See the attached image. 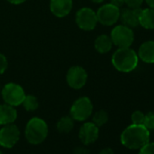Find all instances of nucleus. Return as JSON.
<instances>
[{"mask_svg":"<svg viewBox=\"0 0 154 154\" xmlns=\"http://www.w3.org/2000/svg\"><path fill=\"white\" fill-rule=\"evenodd\" d=\"M143 125L149 131H154V112H149L145 114Z\"/></svg>","mask_w":154,"mask_h":154,"instance_id":"4be33fe9","label":"nucleus"},{"mask_svg":"<svg viewBox=\"0 0 154 154\" xmlns=\"http://www.w3.org/2000/svg\"><path fill=\"white\" fill-rule=\"evenodd\" d=\"M139 57L137 53L131 47L118 48L112 56L113 67L122 72H131L138 65Z\"/></svg>","mask_w":154,"mask_h":154,"instance_id":"f03ea898","label":"nucleus"},{"mask_svg":"<svg viewBox=\"0 0 154 154\" xmlns=\"http://www.w3.org/2000/svg\"><path fill=\"white\" fill-rule=\"evenodd\" d=\"M0 154H4V152H3V151H1V150H0Z\"/></svg>","mask_w":154,"mask_h":154,"instance_id":"2f4dec72","label":"nucleus"},{"mask_svg":"<svg viewBox=\"0 0 154 154\" xmlns=\"http://www.w3.org/2000/svg\"><path fill=\"white\" fill-rule=\"evenodd\" d=\"M138 57L146 63H154V41L149 40L142 43L138 51Z\"/></svg>","mask_w":154,"mask_h":154,"instance_id":"4468645a","label":"nucleus"},{"mask_svg":"<svg viewBox=\"0 0 154 154\" xmlns=\"http://www.w3.org/2000/svg\"><path fill=\"white\" fill-rule=\"evenodd\" d=\"M120 8L111 3L103 5L96 12L98 23L106 26H111L116 24L120 19Z\"/></svg>","mask_w":154,"mask_h":154,"instance_id":"6e6552de","label":"nucleus"},{"mask_svg":"<svg viewBox=\"0 0 154 154\" xmlns=\"http://www.w3.org/2000/svg\"><path fill=\"white\" fill-rule=\"evenodd\" d=\"M8 66V63L6 56L3 54L0 53V74L4 73L7 71Z\"/></svg>","mask_w":154,"mask_h":154,"instance_id":"393cba45","label":"nucleus"},{"mask_svg":"<svg viewBox=\"0 0 154 154\" xmlns=\"http://www.w3.org/2000/svg\"><path fill=\"white\" fill-rule=\"evenodd\" d=\"M109 120V115L107 113V112H105L104 110H100L98 112H96L94 116H93V122L98 126H103Z\"/></svg>","mask_w":154,"mask_h":154,"instance_id":"aec40b11","label":"nucleus"},{"mask_svg":"<svg viewBox=\"0 0 154 154\" xmlns=\"http://www.w3.org/2000/svg\"><path fill=\"white\" fill-rule=\"evenodd\" d=\"M144 0H125V5L129 8H140Z\"/></svg>","mask_w":154,"mask_h":154,"instance_id":"b1692460","label":"nucleus"},{"mask_svg":"<svg viewBox=\"0 0 154 154\" xmlns=\"http://www.w3.org/2000/svg\"><path fill=\"white\" fill-rule=\"evenodd\" d=\"M146 2V4L149 6V8H154V0H144Z\"/></svg>","mask_w":154,"mask_h":154,"instance_id":"c756f323","label":"nucleus"},{"mask_svg":"<svg viewBox=\"0 0 154 154\" xmlns=\"http://www.w3.org/2000/svg\"><path fill=\"white\" fill-rule=\"evenodd\" d=\"M75 22L78 27L85 31H92L98 24L96 13L89 8H83L77 11Z\"/></svg>","mask_w":154,"mask_h":154,"instance_id":"0eeeda50","label":"nucleus"},{"mask_svg":"<svg viewBox=\"0 0 154 154\" xmlns=\"http://www.w3.org/2000/svg\"><path fill=\"white\" fill-rule=\"evenodd\" d=\"M149 141V131L144 125L131 124L121 134L122 144L130 149H140Z\"/></svg>","mask_w":154,"mask_h":154,"instance_id":"f257e3e1","label":"nucleus"},{"mask_svg":"<svg viewBox=\"0 0 154 154\" xmlns=\"http://www.w3.org/2000/svg\"><path fill=\"white\" fill-rule=\"evenodd\" d=\"M94 106L88 97H81L77 99L71 107V117L78 122L86 121L93 113Z\"/></svg>","mask_w":154,"mask_h":154,"instance_id":"39448f33","label":"nucleus"},{"mask_svg":"<svg viewBox=\"0 0 154 154\" xmlns=\"http://www.w3.org/2000/svg\"><path fill=\"white\" fill-rule=\"evenodd\" d=\"M74 123L73 119L71 116H63L62 117L56 124L57 131L62 133H68L73 129Z\"/></svg>","mask_w":154,"mask_h":154,"instance_id":"a211bd4d","label":"nucleus"},{"mask_svg":"<svg viewBox=\"0 0 154 154\" xmlns=\"http://www.w3.org/2000/svg\"><path fill=\"white\" fill-rule=\"evenodd\" d=\"M111 38L114 45L118 48L131 47L134 41V33L132 28L124 25L116 26L111 33Z\"/></svg>","mask_w":154,"mask_h":154,"instance_id":"20e7f679","label":"nucleus"},{"mask_svg":"<svg viewBox=\"0 0 154 154\" xmlns=\"http://www.w3.org/2000/svg\"><path fill=\"white\" fill-rule=\"evenodd\" d=\"M79 139L85 145L94 143L99 137V127L94 122H85L79 130Z\"/></svg>","mask_w":154,"mask_h":154,"instance_id":"9b49d317","label":"nucleus"},{"mask_svg":"<svg viewBox=\"0 0 154 154\" xmlns=\"http://www.w3.org/2000/svg\"><path fill=\"white\" fill-rule=\"evenodd\" d=\"M112 45L113 43L112 38L107 35H101L94 41V47L100 54H107L112 50Z\"/></svg>","mask_w":154,"mask_h":154,"instance_id":"f3484780","label":"nucleus"},{"mask_svg":"<svg viewBox=\"0 0 154 154\" xmlns=\"http://www.w3.org/2000/svg\"><path fill=\"white\" fill-rule=\"evenodd\" d=\"M131 122L132 124H138V125H143L145 114L141 111H135L131 114Z\"/></svg>","mask_w":154,"mask_h":154,"instance_id":"412c9836","label":"nucleus"},{"mask_svg":"<svg viewBox=\"0 0 154 154\" xmlns=\"http://www.w3.org/2000/svg\"><path fill=\"white\" fill-rule=\"evenodd\" d=\"M111 4L120 8L123 5H125V0H111Z\"/></svg>","mask_w":154,"mask_h":154,"instance_id":"bb28decb","label":"nucleus"},{"mask_svg":"<svg viewBox=\"0 0 154 154\" xmlns=\"http://www.w3.org/2000/svg\"><path fill=\"white\" fill-rule=\"evenodd\" d=\"M94 3H96V4H100V3H103L104 0H92Z\"/></svg>","mask_w":154,"mask_h":154,"instance_id":"7c9ffc66","label":"nucleus"},{"mask_svg":"<svg viewBox=\"0 0 154 154\" xmlns=\"http://www.w3.org/2000/svg\"><path fill=\"white\" fill-rule=\"evenodd\" d=\"M7 1H8L9 3H11L13 5H20V4L26 2V0H7Z\"/></svg>","mask_w":154,"mask_h":154,"instance_id":"c85d7f7f","label":"nucleus"},{"mask_svg":"<svg viewBox=\"0 0 154 154\" xmlns=\"http://www.w3.org/2000/svg\"><path fill=\"white\" fill-rule=\"evenodd\" d=\"M141 8H124L121 11L120 14V19L122 23V25L134 28L140 26L139 18L140 14Z\"/></svg>","mask_w":154,"mask_h":154,"instance_id":"ddd939ff","label":"nucleus"},{"mask_svg":"<svg viewBox=\"0 0 154 154\" xmlns=\"http://www.w3.org/2000/svg\"><path fill=\"white\" fill-rule=\"evenodd\" d=\"M140 26L145 29H154V8L141 9L139 18Z\"/></svg>","mask_w":154,"mask_h":154,"instance_id":"dca6fc26","label":"nucleus"},{"mask_svg":"<svg viewBox=\"0 0 154 154\" xmlns=\"http://www.w3.org/2000/svg\"><path fill=\"white\" fill-rule=\"evenodd\" d=\"M139 154H154V142H148L140 149Z\"/></svg>","mask_w":154,"mask_h":154,"instance_id":"5701e85b","label":"nucleus"},{"mask_svg":"<svg viewBox=\"0 0 154 154\" xmlns=\"http://www.w3.org/2000/svg\"><path fill=\"white\" fill-rule=\"evenodd\" d=\"M74 154H89V150L85 147H78L74 149Z\"/></svg>","mask_w":154,"mask_h":154,"instance_id":"a878e982","label":"nucleus"},{"mask_svg":"<svg viewBox=\"0 0 154 154\" xmlns=\"http://www.w3.org/2000/svg\"><path fill=\"white\" fill-rule=\"evenodd\" d=\"M17 118V112L14 106L9 104L0 105V125L13 123Z\"/></svg>","mask_w":154,"mask_h":154,"instance_id":"2eb2a0df","label":"nucleus"},{"mask_svg":"<svg viewBox=\"0 0 154 154\" xmlns=\"http://www.w3.org/2000/svg\"><path fill=\"white\" fill-rule=\"evenodd\" d=\"M25 135L27 141L31 144L37 145L42 143L48 135L47 123L41 118H32L26 126Z\"/></svg>","mask_w":154,"mask_h":154,"instance_id":"7ed1b4c3","label":"nucleus"},{"mask_svg":"<svg viewBox=\"0 0 154 154\" xmlns=\"http://www.w3.org/2000/svg\"><path fill=\"white\" fill-rule=\"evenodd\" d=\"M72 8V0H51L50 10L56 17H64Z\"/></svg>","mask_w":154,"mask_h":154,"instance_id":"f8f14e48","label":"nucleus"},{"mask_svg":"<svg viewBox=\"0 0 154 154\" xmlns=\"http://www.w3.org/2000/svg\"><path fill=\"white\" fill-rule=\"evenodd\" d=\"M20 139V131L13 123L3 125L0 129V146L4 148H13Z\"/></svg>","mask_w":154,"mask_h":154,"instance_id":"9d476101","label":"nucleus"},{"mask_svg":"<svg viewBox=\"0 0 154 154\" xmlns=\"http://www.w3.org/2000/svg\"><path fill=\"white\" fill-rule=\"evenodd\" d=\"M2 97L7 104L16 107L22 104L26 97V93L21 85L10 83L3 87Z\"/></svg>","mask_w":154,"mask_h":154,"instance_id":"423d86ee","label":"nucleus"},{"mask_svg":"<svg viewBox=\"0 0 154 154\" xmlns=\"http://www.w3.org/2000/svg\"><path fill=\"white\" fill-rule=\"evenodd\" d=\"M99 154H114V151L111 148H105L100 151Z\"/></svg>","mask_w":154,"mask_h":154,"instance_id":"cd10ccee","label":"nucleus"},{"mask_svg":"<svg viewBox=\"0 0 154 154\" xmlns=\"http://www.w3.org/2000/svg\"><path fill=\"white\" fill-rule=\"evenodd\" d=\"M22 104L27 112H34L39 106L38 100L34 95H26Z\"/></svg>","mask_w":154,"mask_h":154,"instance_id":"6ab92c4d","label":"nucleus"},{"mask_svg":"<svg viewBox=\"0 0 154 154\" xmlns=\"http://www.w3.org/2000/svg\"><path fill=\"white\" fill-rule=\"evenodd\" d=\"M87 72L81 66L75 65L71 67L66 74V82L68 85L75 90L83 88L87 82Z\"/></svg>","mask_w":154,"mask_h":154,"instance_id":"1a4fd4ad","label":"nucleus"}]
</instances>
